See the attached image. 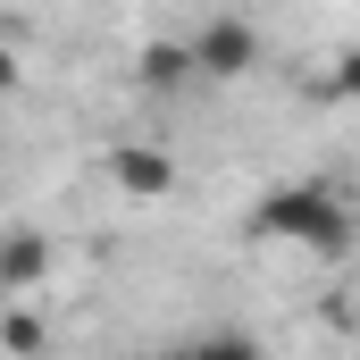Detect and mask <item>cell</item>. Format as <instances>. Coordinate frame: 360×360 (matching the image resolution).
Here are the masks:
<instances>
[{"instance_id": "obj_1", "label": "cell", "mask_w": 360, "mask_h": 360, "mask_svg": "<svg viewBox=\"0 0 360 360\" xmlns=\"http://www.w3.org/2000/svg\"><path fill=\"white\" fill-rule=\"evenodd\" d=\"M252 235H260V243H293V252H319V260H344V243H352V210H344L335 184L302 176V184H276L269 201L252 210Z\"/></svg>"}, {"instance_id": "obj_2", "label": "cell", "mask_w": 360, "mask_h": 360, "mask_svg": "<svg viewBox=\"0 0 360 360\" xmlns=\"http://www.w3.org/2000/svg\"><path fill=\"white\" fill-rule=\"evenodd\" d=\"M193 76L201 84H235V76H252L260 68V34H252V17H210L201 34H193Z\"/></svg>"}, {"instance_id": "obj_3", "label": "cell", "mask_w": 360, "mask_h": 360, "mask_svg": "<svg viewBox=\"0 0 360 360\" xmlns=\"http://www.w3.org/2000/svg\"><path fill=\"white\" fill-rule=\"evenodd\" d=\"M42 269H51V243H42V235H8V243H0V293L42 285Z\"/></svg>"}, {"instance_id": "obj_4", "label": "cell", "mask_w": 360, "mask_h": 360, "mask_svg": "<svg viewBox=\"0 0 360 360\" xmlns=\"http://www.w3.org/2000/svg\"><path fill=\"white\" fill-rule=\"evenodd\" d=\"M117 184L151 201V193H168V184H176V168H168L160 151H117Z\"/></svg>"}, {"instance_id": "obj_5", "label": "cell", "mask_w": 360, "mask_h": 360, "mask_svg": "<svg viewBox=\"0 0 360 360\" xmlns=\"http://www.w3.org/2000/svg\"><path fill=\"white\" fill-rule=\"evenodd\" d=\"M168 360H260V344H252V335H201V344H184V352H168Z\"/></svg>"}, {"instance_id": "obj_6", "label": "cell", "mask_w": 360, "mask_h": 360, "mask_svg": "<svg viewBox=\"0 0 360 360\" xmlns=\"http://www.w3.org/2000/svg\"><path fill=\"white\" fill-rule=\"evenodd\" d=\"M17 84H25V59H17V42H8V34H0V109H8V101H17Z\"/></svg>"}]
</instances>
